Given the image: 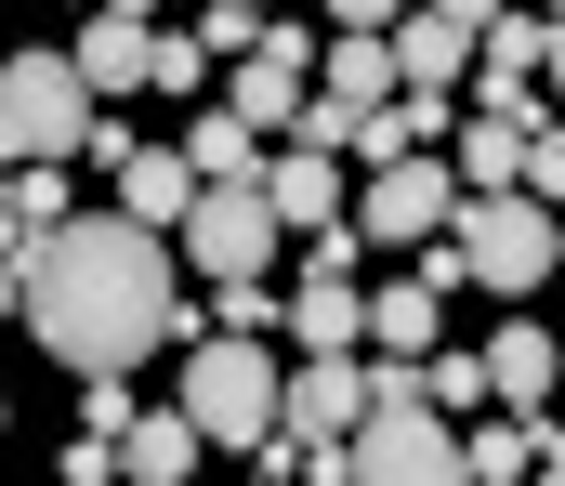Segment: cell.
Listing matches in <instances>:
<instances>
[{
    "mask_svg": "<svg viewBox=\"0 0 565 486\" xmlns=\"http://www.w3.org/2000/svg\"><path fill=\"white\" fill-rule=\"evenodd\" d=\"M26 328H40L53 368H79V381H132L145 355L184 328L158 224H132V210H66V224L26 250Z\"/></svg>",
    "mask_w": 565,
    "mask_h": 486,
    "instance_id": "1",
    "label": "cell"
},
{
    "mask_svg": "<svg viewBox=\"0 0 565 486\" xmlns=\"http://www.w3.org/2000/svg\"><path fill=\"white\" fill-rule=\"evenodd\" d=\"M184 408H198L211 447H277L289 368L264 355V342H237V328H198V355H184Z\"/></svg>",
    "mask_w": 565,
    "mask_h": 486,
    "instance_id": "2",
    "label": "cell"
},
{
    "mask_svg": "<svg viewBox=\"0 0 565 486\" xmlns=\"http://www.w3.org/2000/svg\"><path fill=\"white\" fill-rule=\"evenodd\" d=\"M460 263H473V290H500V303H526L540 277H565V210H540L526 184H500V197H460Z\"/></svg>",
    "mask_w": 565,
    "mask_h": 486,
    "instance_id": "3",
    "label": "cell"
},
{
    "mask_svg": "<svg viewBox=\"0 0 565 486\" xmlns=\"http://www.w3.org/2000/svg\"><path fill=\"white\" fill-rule=\"evenodd\" d=\"M93 79H79V53H13L0 66V159L26 171V159H79L93 145Z\"/></svg>",
    "mask_w": 565,
    "mask_h": 486,
    "instance_id": "4",
    "label": "cell"
},
{
    "mask_svg": "<svg viewBox=\"0 0 565 486\" xmlns=\"http://www.w3.org/2000/svg\"><path fill=\"white\" fill-rule=\"evenodd\" d=\"M171 237H184V263L224 290V277H264V263H277L289 224H277V197H264V184H198V210H184Z\"/></svg>",
    "mask_w": 565,
    "mask_h": 486,
    "instance_id": "5",
    "label": "cell"
},
{
    "mask_svg": "<svg viewBox=\"0 0 565 486\" xmlns=\"http://www.w3.org/2000/svg\"><path fill=\"white\" fill-rule=\"evenodd\" d=\"M460 224V171L447 159H395V171H355V237L369 250H422Z\"/></svg>",
    "mask_w": 565,
    "mask_h": 486,
    "instance_id": "6",
    "label": "cell"
},
{
    "mask_svg": "<svg viewBox=\"0 0 565 486\" xmlns=\"http://www.w3.org/2000/svg\"><path fill=\"white\" fill-rule=\"evenodd\" d=\"M355 486H473V461L434 408H369L355 421Z\"/></svg>",
    "mask_w": 565,
    "mask_h": 486,
    "instance_id": "7",
    "label": "cell"
},
{
    "mask_svg": "<svg viewBox=\"0 0 565 486\" xmlns=\"http://www.w3.org/2000/svg\"><path fill=\"white\" fill-rule=\"evenodd\" d=\"M355 421H369V355H302L289 408H277V447H342Z\"/></svg>",
    "mask_w": 565,
    "mask_h": 486,
    "instance_id": "8",
    "label": "cell"
},
{
    "mask_svg": "<svg viewBox=\"0 0 565 486\" xmlns=\"http://www.w3.org/2000/svg\"><path fill=\"white\" fill-rule=\"evenodd\" d=\"M540 66H553V13H500V26L473 40V93H460V106H500V119H540V106H526V79H540Z\"/></svg>",
    "mask_w": 565,
    "mask_h": 486,
    "instance_id": "9",
    "label": "cell"
},
{
    "mask_svg": "<svg viewBox=\"0 0 565 486\" xmlns=\"http://www.w3.org/2000/svg\"><path fill=\"white\" fill-rule=\"evenodd\" d=\"M198 461H211L198 408H132L119 421V486H198Z\"/></svg>",
    "mask_w": 565,
    "mask_h": 486,
    "instance_id": "10",
    "label": "cell"
},
{
    "mask_svg": "<svg viewBox=\"0 0 565 486\" xmlns=\"http://www.w3.org/2000/svg\"><path fill=\"white\" fill-rule=\"evenodd\" d=\"M460 132V93H395V106H369L355 119V171H395V159H434Z\"/></svg>",
    "mask_w": 565,
    "mask_h": 486,
    "instance_id": "11",
    "label": "cell"
},
{
    "mask_svg": "<svg viewBox=\"0 0 565 486\" xmlns=\"http://www.w3.org/2000/svg\"><path fill=\"white\" fill-rule=\"evenodd\" d=\"M526 132H540V119L460 106V132H447V171H460V197H500V184H526Z\"/></svg>",
    "mask_w": 565,
    "mask_h": 486,
    "instance_id": "12",
    "label": "cell"
},
{
    "mask_svg": "<svg viewBox=\"0 0 565 486\" xmlns=\"http://www.w3.org/2000/svg\"><path fill=\"white\" fill-rule=\"evenodd\" d=\"M264 197H277L289 237H316V224H342V210H355V184H342V159H329V145H289V159H264Z\"/></svg>",
    "mask_w": 565,
    "mask_h": 486,
    "instance_id": "13",
    "label": "cell"
},
{
    "mask_svg": "<svg viewBox=\"0 0 565 486\" xmlns=\"http://www.w3.org/2000/svg\"><path fill=\"white\" fill-rule=\"evenodd\" d=\"M395 79L408 93H473V26H447V13H395Z\"/></svg>",
    "mask_w": 565,
    "mask_h": 486,
    "instance_id": "14",
    "label": "cell"
},
{
    "mask_svg": "<svg viewBox=\"0 0 565 486\" xmlns=\"http://www.w3.org/2000/svg\"><path fill=\"white\" fill-rule=\"evenodd\" d=\"M316 93L355 106V119L395 106V93H408V79H395V26H329V79H316Z\"/></svg>",
    "mask_w": 565,
    "mask_h": 486,
    "instance_id": "15",
    "label": "cell"
},
{
    "mask_svg": "<svg viewBox=\"0 0 565 486\" xmlns=\"http://www.w3.org/2000/svg\"><path fill=\"white\" fill-rule=\"evenodd\" d=\"M145 53H158V26L145 13H119V0H93V26H79V79L119 106V93H145Z\"/></svg>",
    "mask_w": 565,
    "mask_h": 486,
    "instance_id": "16",
    "label": "cell"
},
{
    "mask_svg": "<svg viewBox=\"0 0 565 486\" xmlns=\"http://www.w3.org/2000/svg\"><path fill=\"white\" fill-rule=\"evenodd\" d=\"M119 210L171 237V224L198 210V159H184V145H132V159H119Z\"/></svg>",
    "mask_w": 565,
    "mask_h": 486,
    "instance_id": "17",
    "label": "cell"
},
{
    "mask_svg": "<svg viewBox=\"0 0 565 486\" xmlns=\"http://www.w3.org/2000/svg\"><path fill=\"white\" fill-rule=\"evenodd\" d=\"M289 342H302V355H355V342H369V290H355V277H302V290H289Z\"/></svg>",
    "mask_w": 565,
    "mask_h": 486,
    "instance_id": "18",
    "label": "cell"
},
{
    "mask_svg": "<svg viewBox=\"0 0 565 486\" xmlns=\"http://www.w3.org/2000/svg\"><path fill=\"white\" fill-rule=\"evenodd\" d=\"M553 368H565V342L553 328H500V342H487V395H500V408H540V395H553Z\"/></svg>",
    "mask_w": 565,
    "mask_h": 486,
    "instance_id": "19",
    "label": "cell"
},
{
    "mask_svg": "<svg viewBox=\"0 0 565 486\" xmlns=\"http://www.w3.org/2000/svg\"><path fill=\"white\" fill-rule=\"evenodd\" d=\"M184 159H198V184H264V132H250V119H224V106H198Z\"/></svg>",
    "mask_w": 565,
    "mask_h": 486,
    "instance_id": "20",
    "label": "cell"
},
{
    "mask_svg": "<svg viewBox=\"0 0 565 486\" xmlns=\"http://www.w3.org/2000/svg\"><path fill=\"white\" fill-rule=\"evenodd\" d=\"M434 328H447V316H434V290H422V277L369 290V342H382V355H434Z\"/></svg>",
    "mask_w": 565,
    "mask_h": 486,
    "instance_id": "21",
    "label": "cell"
},
{
    "mask_svg": "<svg viewBox=\"0 0 565 486\" xmlns=\"http://www.w3.org/2000/svg\"><path fill=\"white\" fill-rule=\"evenodd\" d=\"M422 395H434V421H473V408H487V355L434 342V355H422Z\"/></svg>",
    "mask_w": 565,
    "mask_h": 486,
    "instance_id": "22",
    "label": "cell"
},
{
    "mask_svg": "<svg viewBox=\"0 0 565 486\" xmlns=\"http://www.w3.org/2000/svg\"><path fill=\"white\" fill-rule=\"evenodd\" d=\"M145 93H211V40H198V26H158V53H145Z\"/></svg>",
    "mask_w": 565,
    "mask_h": 486,
    "instance_id": "23",
    "label": "cell"
},
{
    "mask_svg": "<svg viewBox=\"0 0 565 486\" xmlns=\"http://www.w3.org/2000/svg\"><path fill=\"white\" fill-rule=\"evenodd\" d=\"M211 328H237V342H264V328H289V303L264 290V277H224V290H211Z\"/></svg>",
    "mask_w": 565,
    "mask_h": 486,
    "instance_id": "24",
    "label": "cell"
},
{
    "mask_svg": "<svg viewBox=\"0 0 565 486\" xmlns=\"http://www.w3.org/2000/svg\"><path fill=\"white\" fill-rule=\"evenodd\" d=\"M264 26H277L264 0H198V40H211L224 66H237V53H264Z\"/></svg>",
    "mask_w": 565,
    "mask_h": 486,
    "instance_id": "25",
    "label": "cell"
},
{
    "mask_svg": "<svg viewBox=\"0 0 565 486\" xmlns=\"http://www.w3.org/2000/svg\"><path fill=\"white\" fill-rule=\"evenodd\" d=\"M526 197H540V210H565V119H540V132H526Z\"/></svg>",
    "mask_w": 565,
    "mask_h": 486,
    "instance_id": "26",
    "label": "cell"
},
{
    "mask_svg": "<svg viewBox=\"0 0 565 486\" xmlns=\"http://www.w3.org/2000/svg\"><path fill=\"white\" fill-rule=\"evenodd\" d=\"M355 250H369V237H355V210H342V224L302 237V277H355Z\"/></svg>",
    "mask_w": 565,
    "mask_h": 486,
    "instance_id": "27",
    "label": "cell"
},
{
    "mask_svg": "<svg viewBox=\"0 0 565 486\" xmlns=\"http://www.w3.org/2000/svg\"><path fill=\"white\" fill-rule=\"evenodd\" d=\"M66 486H119V434H66Z\"/></svg>",
    "mask_w": 565,
    "mask_h": 486,
    "instance_id": "28",
    "label": "cell"
},
{
    "mask_svg": "<svg viewBox=\"0 0 565 486\" xmlns=\"http://www.w3.org/2000/svg\"><path fill=\"white\" fill-rule=\"evenodd\" d=\"M316 13H329V26H395L408 0H316Z\"/></svg>",
    "mask_w": 565,
    "mask_h": 486,
    "instance_id": "29",
    "label": "cell"
},
{
    "mask_svg": "<svg viewBox=\"0 0 565 486\" xmlns=\"http://www.w3.org/2000/svg\"><path fill=\"white\" fill-rule=\"evenodd\" d=\"M422 13H447V26H473V40H487V26H500L513 0H422Z\"/></svg>",
    "mask_w": 565,
    "mask_h": 486,
    "instance_id": "30",
    "label": "cell"
},
{
    "mask_svg": "<svg viewBox=\"0 0 565 486\" xmlns=\"http://www.w3.org/2000/svg\"><path fill=\"white\" fill-rule=\"evenodd\" d=\"M0 316H26V263L13 250H0Z\"/></svg>",
    "mask_w": 565,
    "mask_h": 486,
    "instance_id": "31",
    "label": "cell"
},
{
    "mask_svg": "<svg viewBox=\"0 0 565 486\" xmlns=\"http://www.w3.org/2000/svg\"><path fill=\"white\" fill-rule=\"evenodd\" d=\"M540 79H553V106H565V13H553V66H540Z\"/></svg>",
    "mask_w": 565,
    "mask_h": 486,
    "instance_id": "32",
    "label": "cell"
},
{
    "mask_svg": "<svg viewBox=\"0 0 565 486\" xmlns=\"http://www.w3.org/2000/svg\"><path fill=\"white\" fill-rule=\"evenodd\" d=\"M526 486H565V461H540V474H526Z\"/></svg>",
    "mask_w": 565,
    "mask_h": 486,
    "instance_id": "33",
    "label": "cell"
},
{
    "mask_svg": "<svg viewBox=\"0 0 565 486\" xmlns=\"http://www.w3.org/2000/svg\"><path fill=\"white\" fill-rule=\"evenodd\" d=\"M145 13H158V0H145Z\"/></svg>",
    "mask_w": 565,
    "mask_h": 486,
    "instance_id": "34",
    "label": "cell"
},
{
    "mask_svg": "<svg viewBox=\"0 0 565 486\" xmlns=\"http://www.w3.org/2000/svg\"><path fill=\"white\" fill-rule=\"evenodd\" d=\"M0 421H13V408H0Z\"/></svg>",
    "mask_w": 565,
    "mask_h": 486,
    "instance_id": "35",
    "label": "cell"
}]
</instances>
